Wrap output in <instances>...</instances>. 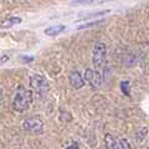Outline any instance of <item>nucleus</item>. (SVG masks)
<instances>
[{
	"mask_svg": "<svg viewBox=\"0 0 149 149\" xmlns=\"http://www.w3.org/2000/svg\"><path fill=\"white\" fill-rule=\"evenodd\" d=\"M66 26L65 25H55V26H50L45 30V34L49 35V36H57L60 35L62 31H65Z\"/></svg>",
	"mask_w": 149,
	"mask_h": 149,
	"instance_id": "7",
	"label": "nucleus"
},
{
	"mask_svg": "<svg viewBox=\"0 0 149 149\" xmlns=\"http://www.w3.org/2000/svg\"><path fill=\"white\" fill-rule=\"evenodd\" d=\"M147 149H149V147H148V148H147Z\"/></svg>",
	"mask_w": 149,
	"mask_h": 149,
	"instance_id": "19",
	"label": "nucleus"
},
{
	"mask_svg": "<svg viewBox=\"0 0 149 149\" xmlns=\"http://www.w3.org/2000/svg\"><path fill=\"white\" fill-rule=\"evenodd\" d=\"M30 86L39 96H46L49 91V82L41 74H32L30 77Z\"/></svg>",
	"mask_w": 149,
	"mask_h": 149,
	"instance_id": "2",
	"label": "nucleus"
},
{
	"mask_svg": "<svg viewBox=\"0 0 149 149\" xmlns=\"http://www.w3.org/2000/svg\"><path fill=\"white\" fill-rule=\"evenodd\" d=\"M120 90H122V92L124 93L127 97L130 96V85H129V81H122L120 82Z\"/></svg>",
	"mask_w": 149,
	"mask_h": 149,
	"instance_id": "12",
	"label": "nucleus"
},
{
	"mask_svg": "<svg viewBox=\"0 0 149 149\" xmlns=\"http://www.w3.org/2000/svg\"><path fill=\"white\" fill-rule=\"evenodd\" d=\"M9 58H10V55H9V54H4V55L0 56V66L5 63Z\"/></svg>",
	"mask_w": 149,
	"mask_h": 149,
	"instance_id": "15",
	"label": "nucleus"
},
{
	"mask_svg": "<svg viewBox=\"0 0 149 149\" xmlns=\"http://www.w3.org/2000/svg\"><path fill=\"white\" fill-rule=\"evenodd\" d=\"M95 0H73V5H91Z\"/></svg>",
	"mask_w": 149,
	"mask_h": 149,
	"instance_id": "14",
	"label": "nucleus"
},
{
	"mask_svg": "<svg viewBox=\"0 0 149 149\" xmlns=\"http://www.w3.org/2000/svg\"><path fill=\"white\" fill-rule=\"evenodd\" d=\"M85 80L90 83V85L93 88H100L101 87V82H102V78H101V74L98 71L96 70H92V68H87L85 71Z\"/></svg>",
	"mask_w": 149,
	"mask_h": 149,
	"instance_id": "5",
	"label": "nucleus"
},
{
	"mask_svg": "<svg viewBox=\"0 0 149 149\" xmlns=\"http://www.w3.org/2000/svg\"><path fill=\"white\" fill-rule=\"evenodd\" d=\"M22 127H24V129L29 130V132L40 133V132H42L44 122L39 117H32V118L25 119L24 122H22Z\"/></svg>",
	"mask_w": 149,
	"mask_h": 149,
	"instance_id": "4",
	"label": "nucleus"
},
{
	"mask_svg": "<svg viewBox=\"0 0 149 149\" xmlns=\"http://www.w3.org/2000/svg\"><path fill=\"white\" fill-rule=\"evenodd\" d=\"M118 144H119V149H132L130 148V144L128 143V141L125 138H120L118 141Z\"/></svg>",
	"mask_w": 149,
	"mask_h": 149,
	"instance_id": "13",
	"label": "nucleus"
},
{
	"mask_svg": "<svg viewBox=\"0 0 149 149\" xmlns=\"http://www.w3.org/2000/svg\"><path fill=\"white\" fill-rule=\"evenodd\" d=\"M107 49L103 42H97L92 49V62L96 67H102L106 61Z\"/></svg>",
	"mask_w": 149,
	"mask_h": 149,
	"instance_id": "3",
	"label": "nucleus"
},
{
	"mask_svg": "<svg viewBox=\"0 0 149 149\" xmlns=\"http://www.w3.org/2000/svg\"><path fill=\"white\" fill-rule=\"evenodd\" d=\"M32 102V93L24 87H19L13 100V108L16 112H25L30 108Z\"/></svg>",
	"mask_w": 149,
	"mask_h": 149,
	"instance_id": "1",
	"label": "nucleus"
},
{
	"mask_svg": "<svg viewBox=\"0 0 149 149\" xmlns=\"http://www.w3.org/2000/svg\"><path fill=\"white\" fill-rule=\"evenodd\" d=\"M1 98H3V91L0 90V100H1Z\"/></svg>",
	"mask_w": 149,
	"mask_h": 149,
	"instance_id": "18",
	"label": "nucleus"
},
{
	"mask_svg": "<svg viewBox=\"0 0 149 149\" xmlns=\"http://www.w3.org/2000/svg\"><path fill=\"white\" fill-rule=\"evenodd\" d=\"M104 143H106V149H119L118 142L114 139L112 134H106L104 136Z\"/></svg>",
	"mask_w": 149,
	"mask_h": 149,
	"instance_id": "8",
	"label": "nucleus"
},
{
	"mask_svg": "<svg viewBox=\"0 0 149 149\" xmlns=\"http://www.w3.org/2000/svg\"><path fill=\"white\" fill-rule=\"evenodd\" d=\"M21 22V17H17V16H13V17H9L6 19L5 21L1 22V25H0V27H5V29H8V27H11L14 25H17Z\"/></svg>",
	"mask_w": 149,
	"mask_h": 149,
	"instance_id": "9",
	"label": "nucleus"
},
{
	"mask_svg": "<svg viewBox=\"0 0 149 149\" xmlns=\"http://www.w3.org/2000/svg\"><path fill=\"white\" fill-rule=\"evenodd\" d=\"M102 22H104V20H96V21H90L87 22V24H83V25H80L77 26V30H83V29H90V27H93V26H97L102 24Z\"/></svg>",
	"mask_w": 149,
	"mask_h": 149,
	"instance_id": "11",
	"label": "nucleus"
},
{
	"mask_svg": "<svg viewBox=\"0 0 149 149\" xmlns=\"http://www.w3.org/2000/svg\"><path fill=\"white\" fill-rule=\"evenodd\" d=\"M66 149H78V144L77 143H72V144H70L68 147H66Z\"/></svg>",
	"mask_w": 149,
	"mask_h": 149,
	"instance_id": "16",
	"label": "nucleus"
},
{
	"mask_svg": "<svg viewBox=\"0 0 149 149\" xmlns=\"http://www.w3.org/2000/svg\"><path fill=\"white\" fill-rule=\"evenodd\" d=\"M34 60V57H21V61H25V62H30Z\"/></svg>",
	"mask_w": 149,
	"mask_h": 149,
	"instance_id": "17",
	"label": "nucleus"
},
{
	"mask_svg": "<svg viewBox=\"0 0 149 149\" xmlns=\"http://www.w3.org/2000/svg\"><path fill=\"white\" fill-rule=\"evenodd\" d=\"M147 134H148V128H147V127H144V128H141V129H139L138 132L134 134V137H136V141H137L138 143H142L144 139H146Z\"/></svg>",
	"mask_w": 149,
	"mask_h": 149,
	"instance_id": "10",
	"label": "nucleus"
},
{
	"mask_svg": "<svg viewBox=\"0 0 149 149\" xmlns=\"http://www.w3.org/2000/svg\"><path fill=\"white\" fill-rule=\"evenodd\" d=\"M85 81H86L85 77H83L78 71H72L68 76L70 85H71V87H73L74 90H80V88H82L85 86Z\"/></svg>",
	"mask_w": 149,
	"mask_h": 149,
	"instance_id": "6",
	"label": "nucleus"
}]
</instances>
